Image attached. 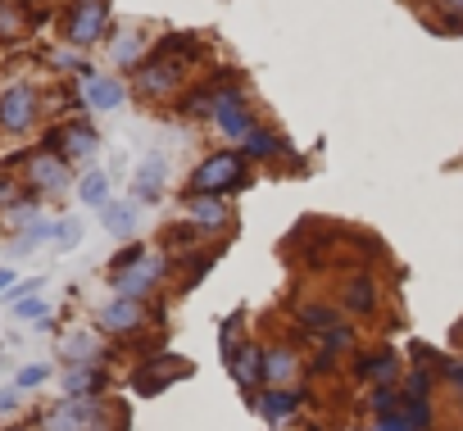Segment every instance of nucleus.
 <instances>
[{
    "label": "nucleus",
    "mask_w": 463,
    "mask_h": 431,
    "mask_svg": "<svg viewBox=\"0 0 463 431\" xmlns=\"http://www.w3.org/2000/svg\"><path fill=\"white\" fill-rule=\"evenodd\" d=\"M33 182H37V186L60 191V186L69 182V164H64V159H55V155H37V159H33Z\"/></svg>",
    "instance_id": "obj_9"
},
{
    "label": "nucleus",
    "mask_w": 463,
    "mask_h": 431,
    "mask_svg": "<svg viewBox=\"0 0 463 431\" xmlns=\"http://www.w3.org/2000/svg\"><path fill=\"white\" fill-rule=\"evenodd\" d=\"M260 377H264V354H260L255 345H246V350L237 354V381H241V386H255Z\"/></svg>",
    "instance_id": "obj_13"
},
{
    "label": "nucleus",
    "mask_w": 463,
    "mask_h": 431,
    "mask_svg": "<svg viewBox=\"0 0 463 431\" xmlns=\"http://www.w3.org/2000/svg\"><path fill=\"white\" fill-rule=\"evenodd\" d=\"M82 204H96V209L109 204V177H105V173H91V177L82 182Z\"/></svg>",
    "instance_id": "obj_15"
},
{
    "label": "nucleus",
    "mask_w": 463,
    "mask_h": 431,
    "mask_svg": "<svg viewBox=\"0 0 463 431\" xmlns=\"http://www.w3.org/2000/svg\"><path fill=\"white\" fill-rule=\"evenodd\" d=\"M191 219H195L200 228H218V223L227 219V204H222L218 195H200V200L191 204Z\"/></svg>",
    "instance_id": "obj_11"
},
{
    "label": "nucleus",
    "mask_w": 463,
    "mask_h": 431,
    "mask_svg": "<svg viewBox=\"0 0 463 431\" xmlns=\"http://www.w3.org/2000/svg\"><path fill=\"white\" fill-rule=\"evenodd\" d=\"M296 372V359H291V350H273L269 359H264V377H273V381H287Z\"/></svg>",
    "instance_id": "obj_16"
},
{
    "label": "nucleus",
    "mask_w": 463,
    "mask_h": 431,
    "mask_svg": "<svg viewBox=\"0 0 463 431\" xmlns=\"http://www.w3.org/2000/svg\"><path fill=\"white\" fill-rule=\"evenodd\" d=\"M10 282H14V273H0V291H5Z\"/></svg>",
    "instance_id": "obj_28"
},
{
    "label": "nucleus",
    "mask_w": 463,
    "mask_h": 431,
    "mask_svg": "<svg viewBox=\"0 0 463 431\" xmlns=\"http://www.w3.org/2000/svg\"><path fill=\"white\" fill-rule=\"evenodd\" d=\"M37 381H46V368H24L19 386H37Z\"/></svg>",
    "instance_id": "obj_26"
},
{
    "label": "nucleus",
    "mask_w": 463,
    "mask_h": 431,
    "mask_svg": "<svg viewBox=\"0 0 463 431\" xmlns=\"http://www.w3.org/2000/svg\"><path fill=\"white\" fill-rule=\"evenodd\" d=\"M87 417H91V404L87 399H69L60 413H51L46 431H87Z\"/></svg>",
    "instance_id": "obj_7"
},
{
    "label": "nucleus",
    "mask_w": 463,
    "mask_h": 431,
    "mask_svg": "<svg viewBox=\"0 0 463 431\" xmlns=\"http://www.w3.org/2000/svg\"><path fill=\"white\" fill-rule=\"evenodd\" d=\"M87 105L91 109H118L123 105V87L114 78H87Z\"/></svg>",
    "instance_id": "obj_8"
},
{
    "label": "nucleus",
    "mask_w": 463,
    "mask_h": 431,
    "mask_svg": "<svg viewBox=\"0 0 463 431\" xmlns=\"http://www.w3.org/2000/svg\"><path fill=\"white\" fill-rule=\"evenodd\" d=\"M105 228L114 237H132L137 232V209L132 204H105Z\"/></svg>",
    "instance_id": "obj_12"
},
{
    "label": "nucleus",
    "mask_w": 463,
    "mask_h": 431,
    "mask_svg": "<svg viewBox=\"0 0 463 431\" xmlns=\"http://www.w3.org/2000/svg\"><path fill=\"white\" fill-rule=\"evenodd\" d=\"M137 51H141V37H128V42H118V46H114V60H118V64H132V60H137Z\"/></svg>",
    "instance_id": "obj_21"
},
{
    "label": "nucleus",
    "mask_w": 463,
    "mask_h": 431,
    "mask_svg": "<svg viewBox=\"0 0 463 431\" xmlns=\"http://www.w3.org/2000/svg\"><path fill=\"white\" fill-rule=\"evenodd\" d=\"M213 118H218V127H222L227 136H237V141H246V136L255 132L250 109H246V96H241L237 87H222V91L213 96Z\"/></svg>",
    "instance_id": "obj_2"
},
{
    "label": "nucleus",
    "mask_w": 463,
    "mask_h": 431,
    "mask_svg": "<svg viewBox=\"0 0 463 431\" xmlns=\"http://www.w3.org/2000/svg\"><path fill=\"white\" fill-rule=\"evenodd\" d=\"M246 150H250L255 159H264V155H278V150H282V141H278V136H269V132H250V136H246Z\"/></svg>",
    "instance_id": "obj_18"
},
{
    "label": "nucleus",
    "mask_w": 463,
    "mask_h": 431,
    "mask_svg": "<svg viewBox=\"0 0 463 431\" xmlns=\"http://www.w3.org/2000/svg\"><path fill=\"white\" fill-rule=\"evenodd\" d=\"M164 191V155H146L137 168V195L141 200H159Z\"/></svg>",
    "instance_id": "obj_6"
},
{
    "label": "nucleus",
    "mask_w": 463,
    "mask_h": 431,
    "mask_svg": "<svg viewBox=\"0 0 463 431\" xmlns=\"http://www.w3.org/2000/svg\"><path fill=\"white\" fill-rule=\"evenodd\" d=\"M91 386H96V372H91V368H73V372H69V390H73V395H78V390H91Z\"/></svg>",
    "instance_id": "obj_20"
},
{
    "label": "nucleus",
    "mask_w": 463,
    "mask_h": 431,
    "mask_svg": "<svg viewBox=\"0 0 463 431\" xmlns=\"http://www.w3.org/2000/svg\"><path fill=\"white\" fill-rule=\"evenodd\" d=\"M64 141H69V155H91L96 150V132L91 127H69Z\"/></svg>",
    "instance_id": "obj_17"
},
{
    "label": "nucleus",
    "mask_w": 463,
    "mask_h": 431,
    "mask_svg": "<svg viewBox=\"0 0 463 431\" xmlns=\"http://www.w3.org/2000/svg\"><path fill=\"white\" fill-rule=\"evenodd\" d=\"M105 19H109V5H105V0H82V5L73 10V23H69V42L91 46V42L100 37Z\"/></svg>",
    "instance_id": "obj_3"
},
{
    "label": "nucleus",
    "mask_w": 463,
    "mask_h": 431,
    "mask_svg": "<svg viewBox=\"0 0 463 431\" xmlns=\"http://www.w3.org/2000/svg\"><path fill=\"white\" fill-rule=\"evenodd\" d=\"M159 268H164V264H159L155 255L137 259V264H132V268H128V273L118 277V295H128V300H132V295H141V291H146V286H150V282L159 277Z\"/></svg>",
    "instance_id": "obj_5"
},
{
    "label": "nucleus",
    "mask_w": 463,
    "mask_h": 431,
    "mask_svg": "<svg viewBox=\"0 0 463 431\" xmlns=\"http://www.w3.org/2000/svg\"><path fill=\"white\" fill-rule=\"evenodd\" d=\"M14 408V390H0V413H10Z\"/></svg>",
    "instance_id": "obj_27"
},
{
    "label": "nucleus",
    "mask_w": 463,
    "mask_h": 431,
    "mask_svg": "<svg viewBox=\"0 0 463 431\" xmlns=\"http://www.w3.org/2000/svg\"><path fill=\"white\" fill-rule=\"evenodd\" d=\"M350 309H359V314L373 309V286H368V282H354V286H350Z\"/></svg>",
    "instance_id": "obj_19"
},
{
    "label": "nucleus",
    "mask_w": 463,
    "mask_h": 431,
    "mask_svg": "<svg viewBox=\"0 0 463 431\" xmlns=\"http://www.w3.org/2000/svg\"><path fill=\"white\" fill-rule=\"evenodd\" d=\"M55 237H60V246H78L82 223H78V219H69V223H60V228H55Z\"/></svg>",
    "instance_id": "obj_22"
},
{
    "label": "nucleus",
    "mask_w": 463,
    "mask_h": 431,
    "mask_svg": "<svg viewBox=\"0 0 463 431\" xmlns=\"http://www.w3.org/2000/svg\"><path fill=\"white\" fill-rule=\"evenodd\" d=\"M33 105H37V96H33V87H10L5 96H0V123H5V127H28L33 123Z\"/></svg>",
    "instance_id": "obj_4"
},
{
    "label": "nucleus",
    "mask_w": 463,
    "mask_h": 431,
    "mask_svg": "<svg viewBox=\"0 0 463 431\" xmlns=\"http://www.w3.org/2000/svg\"><path fill=\"white\" fill-rule=\"evenodd\" d=\"M19 314H24V318H46V305H42V300H24Z\"/></svg>",
    "instance_id": "obj_24"
},
{
    "label": "nucleus",
    "mask_w": 463,
    "mask_h": 431,
    "mask_svg": "<svg viewBox=\"0 0 463 431\" xmlns=\"http://www.w3.org/2000/svg\"><path fill=\"white\" fill-rule=\"evenodd\" d=\"M260 408H264V417H269V422H282V417H291V413H296V395L273 390V395H264V399H260Z\"/></svg>",
    "instance_id": "obj_14"
},
{
    "label": "nucleus",
    "mask_w": 463,
    "mask_h": 431,
    "mask_svg": "<svg viewBox=\"0 0 463 431\" xmlns=\"http://www.w3.org/2000/svg\"><path fill=\"white\" fill-rule=\"evenodd\" d=\"M449 5H458V10H463V0H449Z\"/></svg>",
    "instance_id": "obj_29"
},
{
    "label": "nucleus",
    "mask_w": 463,
    "mask_h": 431,
    "mask_svg": "<svg viewBox=\"0 0 463 431\" xmlns=\"http://www.w3.org/2000/svg\"><path fill=\"white\" fill-rule=\"evenodd\" d=\"M191 182H195L200 195H218V191H232V186L246 182V164H241V155H213L195 168Z\"/></svg>",
    "instance_id": "obj_1"
},
{
    "label": "nucleus",
    "mask_w": 463,
    "mask_h": 431,
    "mask_svg": "<svg viewBox=\"0 0 463 431\" xmlns=\"http://www.w3.org/2000/svg\"><path fill=\"white\" fill-rule=\"evenodd\" d=\"M377 431H418V426H413V422H409V417H404V413H386V417H382V426H377Z\"/></svg>",
    "instance_id": "obj_23"
},
{
    "label": "nucleus",
    "mask_w": 463,
    "mask_h": 431,
    "mask_svg": "<svg viewBox=\"0 0 463 431\" xmlns=\"http://www.w3.org/2000/svg\"><path fill=\"white\" fill-rule=\"evenodd\" d=\"M391 372H395L391 359H373V368H368V377H391Z\"/></svg>",
    "instance_id": "obj_25"
},
{
    "label": "nucleus",
    "mask_w": 463,
    "mask_h": 431,
    "mask_svg": "<svg viewBox=\"0 0 463 431\" xmlns=\"http://www.w3.org/2000/svg\"><path fill=\"white\" fill-rule=\"evenodd\" d=\"M100 323H105L109 332H128V327H137V323H141V309L123 295V300H114V305L100 314Z\"/></svg>",
    "instance_id": "obj_10"
}]
</instances>
